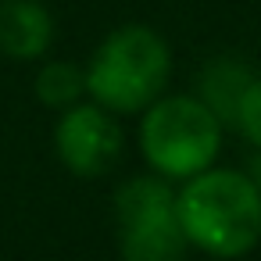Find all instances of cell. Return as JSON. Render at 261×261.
Instances as JSON below:
<instances>
[{
    "instance_id": "6da1fadb",
    "label": "cell",
    "mask_w": 261,
    "mask_h": 261,
    "mask_svg": "<svg viewBox=\"0 0 261 261\" xmlns=\"http://www.w3.org/2000/svg\"><path fill=\"white\" fill-rule=\"evenodd\" d=\"M186 243L211 257H240L261 240V190L232 168H204L175 193Z\"/></svg>"
},
{
    "instance_id": "7a4b0ae2",
    "label": "cell",
    "mask_w": 261,
    "mask_h": 261,
    "mask_svg": "<svg viewBox=\"0 0 261 261\" xmlns=\"http://www.w3.org/2000/svg\"><path fill=\"white\" fill-rule=\"evenodd\" d=\"M168 72L172 58L165 40L147 25H122L90 58L86 93L108 111H140L161 97Z\"/></svg>"
},
{
    "instance_id": "3957f363",
    "label": "cell",
    "mask_w": 261,
    "mask_h": 261,
    "mask_svg": "<svg viewBox=\"0 0 261 261\" xmlns=\"http://www.w3.org/2000/svg\"><path fill=\"white\" fill-rule=\"evenodd\" d=\"M222 143L218 115L197 97H161L140 125L143 158L165 179H193L211 168Z\"/></svg>"
},
{
    "instance_id": "277c9868",
    "label": "cell",
    "mask_w": 261,
    "mask_h": 261,
    "mask_svg": "<svg viewBox=\"0 0 261 261\" xmlns=\"http://www.w3.org/2000/svg\"><path fill=\"white\" fill-rule=\"evenodd\" d=\"M115 215L125 261H182L186 232L179 225L175 193L165 179H129L115 193Z\"/></svg>"
},
{
    "instance_id": "5b68a950",
    "label": "cell",
    "mask_w": 261,
    "mask_h": 261,
    "mask_svg": "<svg viewBox=\"0 0 261 261\" xmlns=\"http://www.w3.org/2000/svg\"><path fill=\"white\" fill-rule=\"evenodd\" d=\"M58 158L83 179L104 175L122 154V129L100 104L68 108L54 133Z\"/></svg>"
},
{
    "instance_id": "8992f818",
    "label": "cell",
    "mask_w": 261,
    "mask_h": 261,
    "mask_svg": "<svg viewBox=\"0 0 261 261\" xmlns=\"http://www.w3.org/2000/svg\"><path fill=\"white\" fill-rule=\"evenodd\" d=\"M54 18L40 0H4L0 4V50L8 58L29 61L50 47Z\"/></svg>"
},
{
    "instance_id": "52a82bcc",
    "label": "cell",
    "mask_w": 261,
    "mask_h": 261,
    "mask_svg": "<svg viewBox=\"0 0 261 261\" xmlns=\"http://www.w3.org/2000/svg\"><path fill=\"white\" fill-rule=\"evenodd\" d=\"M247 83H250V79H247L243 68L232 65V61H215V65H207L200 86H204V104L218 115V122H222V118H225V122L236 118V104H240V93L247 90Z\"/></svg>"
},
{
    "instance_id": "ba28073f",
    "label": "cell",
    "mask_w": 261,
    "mask_h": 261,
    "mask_svg": "<svg viewBox=\"0 0 261 261\" xmlns=\"http://www.w3.org/2000/svg\"><path fill=\"white\" fill-rule=\"evenodd\" d=\"M36 93L47 108H72L86 93V72H79L72 61H54L36 75Z\"/></svg>"
},
{
    "instance_id": "9c48e42d",
    "label": "cell",
    "mask_w": 261,
    "mask_h": 261,
    "mask_svg": "<svg viewBox=\"0 0 261 261\" xmlns=\"http://www.w3.org/2000/svg\"><path fill=\"white\" fill-rule=\"evenodd\" d=\"M232 125L254 143L261 147V79H250L247 90L240 93V104H236V118Z\"/></svg>"
},
{
    "instance_id": "30bf717a",
    "label": "cell",
    "mask_w": 261,
    "mask_h": 261,
    "mask_svg": "<svg viewBox=\"0 0 261 261\" xmlns=\"http://www.w3.org/2000/svg\"><path fill=\"white\" fill-rule=\"evenodd\" d=\"M254 186H257V190H261V158H257V161H254Z\"/></svg>"
}]
</instances>
